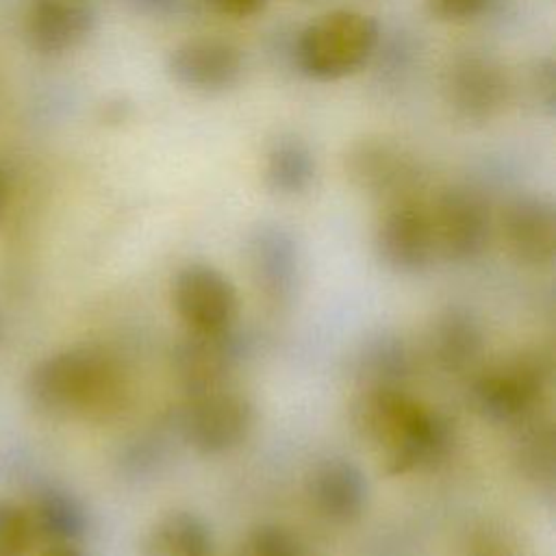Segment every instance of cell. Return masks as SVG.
I'll use <instances>...</instances> for the list:
<instances>
[{
	"label": "cell",
	"mask_w": 556,
	"mask_h": 556,
	"mask_svg": "<svg viewBox=\"0 0 556 556\" xmlns=\"http://www.w3.org/2000/svg\"><path fill=\"white\" fill-rule=\"evenodd\" d=\"M428 13L445 24H467L489 11L493 0H424Z\"/></svg>",
	"instance_id": "4316f807"
},
{
	"label": "cell",
	"mask_w": 556,
	"mask_h": 556,
	"mask_svg": "<svg viewBox=\"0 0 556 556\" xmlns=\"http://www.w3.org/2000/svg\"><path fill=\"white\" fill-rule=\"evenodd\" d=\"M306 493L317 510L330 523H354L363 517L369 502V484L358 465L348 458H326L313 467L306 480Z\"/></svg>",
	"instance_id": "9a60e30c"
},
{
	"label": "cell",
	"mask_w": 556,
	"mask_h": 556,
	"mask_svg": "<svg viewBox=\"0 0 556 556\" xmlns=\"http://www.w3.org/2000/svg\"><path fill=\"white\" fill-rule=\"evenodd\" d=\"M428 211L437 256L467 263L486 250L493 232V213L489 200L478 189L452 185L437 195Z\"/></svg>",
	"instance_id": "8992f818"
},
{
	"label": "cell",
	"mask_w": 556,
	"mask_h": 556,
	"mask_svg": "<svg viewBox=\"0 0 556 556\" xmlns=\"http://www.w3.org/2000/svg\"><path fill=\"white\" fill-rule=\"evenodd\" d=\"M378 41L380 26L371 15L354 9H332L300 30L293 59L306 78L332 83L367 65Z\"/></svg>",
	"instance_id": "3957f363"
},
{
	"label": "cell",
	"mask_w": 556,
	"mask_h": 556,
	"mask_svg": "<svg viewBox=\"0 0 556 556\" xmlns=\"http://www.w3.org/2000/svg\"><path fill=\"white\" fill-rule=\"evenodd\" d=\"M248 267L256 291L267 304L287 306L300 285V252L289 230L261 224L248 239Z\"/></svg>",
	"instance_id": "7c38bea8"
},
{
	"label": "cell",
	"mask_w": 556,
	"mask_h": 556,
	"mask_svg": "<svg viewBox=\"0 0 556 556\" xmlns=\"http://www.w3.org/2000/svg\"><path fill=\"white\" fill-rule=\"evenodd\" d=\"M350 182L374 200L393 204L415 198L419 167L410 154L387 139H361L345 154Z\"/></svg>",
	"instance_id": "30bf717a"
},
{
	"label": "cell",
	"mask_w": 556,
	"mask_h": 556,
	"mask_svg": "<svg viewBox=\"0 0 556 556\" xmlns=\"http://www.w3.org/2000/svg\"><path fill=\"white\" fill-rule=\"evenodd\" d=\"M526 89L530 93L532 104L543 111L545 115H552L556 109V74H554V61L549 56L534 59L528 67L526 76Z\"/></svg>",
	"instance_id": "d4e9b609"
},
{
	"label": "cell",
	"mask_w": 556,
	"mask_h": 556,
	"mask_svg": "<svg viewBox=\"0 0 556 556\" xmlns=\"http://www.w3.org/2000/svg\"><path fill=\"white\" fill-rule=\"evenodd\" d=\"M9 202H11V180H9V174H7L4 165L0 163V224L7 217Z\"/></svg>",
	"instance_id": "f546056e"
},
{
	"label": "cell",
	"mask_w": 556,
	"mask_h": 556,
	"mask_svg": "<svg viewBox=\"0 0 556 556\" xmlns=\"http://www.w3.org/2000/svg\"><path fill=\"white\" fill-rule=\"evenodd\" d=\"M547 384V358L534 350H519L493 361L476 376L471 402L493 424L521 426L536 413Z\"/></svg>",
	"instance_id": "277c9868"
},
{
	"label": "cell",
	"mask_w": 556,
	"mask_h": 556,
	"mask_svg": "<svg viewBox=\"0 0 556 556\" xmlns=\"http://www.w3.org/2000/svg\"><path fill=\"white\" fill-rule=\"evenodd\" d=\"M245 556H313L306 541L280 523H261L248 536Z\"/></svg>",
	"instance_id": "603a6c76"
},
{
	"label": "cell",
	"mask_w": 556,
	"mask_h": 556,
	"mask_svg": "<svg viewBox=\"0 0 556 556\" xmlns=\"http://www.w3.org/2000/svg\"><path fill=\"white\" fill-rule=\"evenodd\" d=\"M35 528L28 508L0 497V556H26L35 545Z\"/></svg>",
	"instance_id": "7402d4cb"
},
{
	"label": "cell",
	"mask_w": 556,
	"mask_h": 556,
	"mask_svg": "<svg viewBox=\"0 0 556 556\" xmlns=\"http://www.w3.org/2000/svg\"><path fill=\"white\" fill-rule=\"evenodd\" d=\"M169 78L195 93H222L243 76V52L222 37H191L169 50Z\"/></svg>",
	"instance_id": "8fae6325"
},
{
	"label": "cell",
	"mask_w": 556,
	"mask_h": 556,
	"mask_svg": "<svg viewBox=\"0 0 556 556\" xmlns=\"http://www.w3.org/2000/svg\"><path fill=\"white\" fill-rule=\"evenodd\" d=\"M26 508L37 541L48 545H74L87 530V513L80 500L61 486L39 489Z\"/></svg>",
	"instance_id": "d6986e66"
},
{
	"label": "cell",
	"mask_w": 556,
	"mask_h": 556,
	"mask_svg": "<svg viewBox=\"0 0 556 556\" xmlns=\"http://www.w3.org/2000/svg\"><path fill=\"white\" fill-rule=\"evenodd\" d=\"M96 13L80 0H30L24 13L26 41L39 54L76 50L91 35Z\"/></svg>",
	"instance_id": "2e32d148"
},
{
	"label": "cell",
	"mask_w": 556,
	"mask_h": 556,
	"mask_svg": "<svg viewBox=\"0 0 556 556\" xmlns=\"http://www.w3.org/2000/svg\"><path fill=\"white\" fill-rule=\"evenodd\" d=\"M206 4L226 17H252L261 13L267 0H206Z\"/></svg>",
	"instance_id": "83f0119b"
},
{
	"label": "cell",
	"mask_w": 556,
	"mask_h": 556,
	"mask_svg": "<svg viewBox=\"0 0 556 556\" xmlns=\"http://www.w3.org/2000/svg\"><path fill=\"white\" fill-rule=\"evenodd\" d=\"M132 11L150 17L176 15L187 0H124Z\"/></svg>",
	"instance_id": "f1b7e54d"
},
{
	"label": "cell",
	"mask_w": 556,
	"mask_h": 556,
	"mask_svg": "<svg viewBox=\"0 0 556 556\" xmlns=\"http://www.w3.org/2000/svg\"><path fill=\"white\" fill-rule=\"evenodd\" d=\"M350 415L354 430L378 452L389 476L430 469L454 443L447 417L404 387H361Z\"/></svg>",
	"instance_id": "6da1fadb"
},
{
	"label": "cell",
	"mask_w": 556,
	"mask_h": 556,
	"mask_svg": "<svg viewBox=\"0 0 556 556\" xmlns=\"http://www.w3.org/2000/svg\"><path fill=\"white\" fill-rule=\"evenodd\" d=\"M172 306L187 332L232 330L239 295L232 280L208 263H187L172 278Z\"/></svg>",
	"instance_id": "52a82bcc"
},
{
	"label": "cell",
	"mask_w": 556,
	"mask_h": 556,
	"mask_svg": "<svg viewBox=\"0 0 556 556\" xmlns=\"http://www.w3.org/2000/svg\"><path fill=\"white\" fill-rule=\"evenodd\" d=\"M378 261L395 274H419L437 258L430 211L417 198L387 204L374 235Z\"/></svg>",
	"instance_id": "ba28073f"
},
{
	"label": "cell",
	"mask_w": 556,
	"mask_h": 556,
	"mask_svg": "<svg viewBox=\"0 0 556 556\" xmlns=\"http://www.w3.org/2000/svg\"><path fill=\"white\" fill-rule=\"evenodd\" d=\"M254 421L252 400L226 384L189 393L178 415V430L191 450L215 456L239 447L250 437Z\"/></svg>",
	"instance_id": "5b68a950"
},
{
	"label": "cell",
	"mask_w": 556,
	"mask_h": 556,
	"mask_svg": "<svg viewBox=\"0 0 556 556\" xmlns=\"http://www.w3.org/2000/svg\"><path fill=\"white\" fill-rule=\"evenodd\" d=\"M315 174V154L304 139L282 135L269 146L263 163V178L274 193L300 195L311 189Z\"/></svg>",
	"instance_id": "ffe728a7"
},
{
	"label": "cell",
	"mask_w": 556,
	"mask_h": 556,
	"mask_svg": "<svg viewBox=\"0 0 556 556\" xmlns=\"http://www.w3.org/2000/svg\"><path fill=\"white\" fill-rule=\"evenodd\" d=\"M28 404L54 419L104 424L128 402V376L119 361L91 345H76L39 358L24 382Z\"/></svg>",
	"instance_id": "7a4b0ae2"
},
{
	"label": "cell",
	"mask_w": 556,
	"mask_h": 556,
	"mask_svg": "<svg viewBox=\"0 0 556 556\" xmlns=\"http://www.w3.org/2000/svg\"><path fill=\"white\" fill-rule=\"evenodd\" d=\"M361 387H404L410 374V356L400 337L380 334L367 341L358 356Z\"/></svg>",
	"instance_id": "44dd1931"
},
{
	"label": "cell",
	"mask_w": 556,
	"mask_h": 556,
	"mask_svg": "<svg viewBox=\"0 0 556 556\" xmlns=\"http://www.w3.org/2000/svg\"><path fill=\"white\" fill-rule=\"evenodd\" d=\"M523 467L530 471L532 478L549 480L554 469V454H552V432L549 430H532L528 441L523 443L521 452Z\"/></svg>",
	"instance_id": "484cf974"
},
{
	"label": "cell",
	"mask_w": 556,
	"mask_h": 556,
	"mask_svg": "<svg viewBox=\"0 0 556 556\" xmlns=\"http://www.w3.org/2000/svg\"><path fill=\"white\" fill-rule=\"evenodd\" d=\"M456 556H519V543L504 526L482 521L465 532Z\"/></svg>",
	"instance_id": "cb8c5ba5"
},
{
	"label": "cell",
	"mask_w": 556,
	"mask_h": 556,
	"mask_svg": "<svg viewBox=\"0 0 556 556\" xmlns=\"http://www.w3.org/2000/svg\"><path fill=\"white\" fill-rule=\"evenodd\" d=\"M510 80L489 54L465 52L452 59L443 74V98L465 122H489L506 106Z\"/></svg>",
	"instance_id": "9c48e42d"
},
{
	"label": "cell",
	"mask_w": 556,
	"mask_h": 556,
	"mask_svg": "<svg viewBox=\"0 0 556 556\" xmlns=\"http://www.w3.org/2000/svg\"><path fill=\"white\" fill-rule=\"evenodd\" d=\"M428 348L432 361L445 371L471 367L484 348L482 328L476 317L460 306L441 311L430 324Z\"/></svg>",
	"instance_id": "e0dca14e"
},
{
	"label": "cell",
	"mask_w": 556,
	"mask_h": 556,
	"mask_svg": "<svg viewBox=\"0 0 556 556\" xmlns=\"http://www.w3.org/2000/svg\"><path fill=\"white\" fill-rule=\"evenodd\" d=\"M506 250L517 263L545 267L556 254V208L545 195L523 193L506 202L500 213Z\"/></svg>",
	"instance_id": "4fadbf2b"
},
{
	"label": "cell",
	"mask_w": 556,
	"mask_h": 556,
	"mask_svg": "<svg viewBox=\"0 0 556 556\" xmlns=\"http://www.w3.org/2000/svg\"><path fill=\"white\" fill-rule=\"evenodd\" d=\"M39 556H85L76 545H48Z\"/></svg>",
	"instance_id": "4dcf8cb0"
},
{
	"label": "cell",
	"mask_w": 556,
	"mask_h": 556,
	"mask_svg": "<svg viewBox=\"0 0 556 556\" xmlns=\"http://www.w3.org/2000/svg\"><path fill=\"white\" fill-rule=\"evenodd\" d=\"M172 356L174 371L189 395L230 384V376L241 361V343L232 330L187 332Z\"/></svg>",
	"instance_id": "5bb4252c"
},
{
	"label": "cell",
	"mask_w": 556,
	"mask_h": 556,
	"mask_svg": "<svg viewBox=\"0 0 556 556\" xmlns=\"http://www.w3.org/2000/svg\"><path fill=\"white\" fill-rule=\"evenodd\" d=\"M143 556H217L208 523L191 510H169L146 532Z\"/></svg>",
	"instance_id": "ac0fdd59"
}]
</instances>
